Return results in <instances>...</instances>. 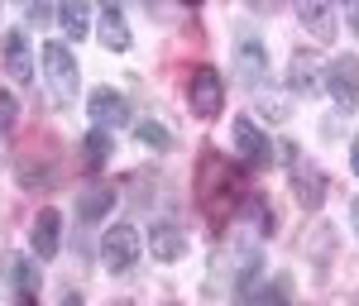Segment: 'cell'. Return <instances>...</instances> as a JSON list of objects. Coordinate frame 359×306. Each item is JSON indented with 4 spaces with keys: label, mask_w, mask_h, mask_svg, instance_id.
<instances>
[{
    "label": "cell",
    "mask_w": 359,
    "mask_h": 306,
    "mask_svg": "<svg viewBox=\"0 0 359 306\" xmlns=\"http://www.w3.org/2000/svg\"><path fill=\"white\" fill-rule=\"evenodd\" d=\"M77 77H82V72H77L72 48L57 43V39H48V43H43V91H48V101H53L57 111H67V106L77 101V91H82Z\"/></svg>",
    "instance_id": "obj_1"
},
{
    "label": "cell",
    "mask_w": 359,
    "mask_h": 306,
    "mask_svg": "<svg viewBox=\"0 0 359 306\" xmlns=\"http://www.w3.org/2000/svg\"><path fill=\"white\" fill-rule=\"evenodd\" d=\"M139 249H144V239H139V230L130 221H120L106 230V239H101V263L111 268V273H130L139 263Z\"/></svg>",
    "instance_id": "obj_2"
},
{
    "label": "cell",
    "mask_w": 359,
    "mask_h": 306,
    "mask_svg": "<svg viewBox=\"0 0 359 306\" xmlns=\"http://www.w3.org/2000/svg\"><path fill=\"white\" fill-rule=\"evenodd\" d=\"M326 91L340 111H355L359 106V53H335L326 62Z\"/></svg>",
    "instance_id": "obj_3"
},
{
    "label": "cell",
    "mask_w": 359,
    "mask_h": 306,
    "mask_svg": "<svg viewBox=\"0 0 359 306\" xmlns=\"http://www.w3.org/2000/svg\"><path fill=\"white\" fill-rule=\"evenodd\" d=\"M187 101H192V111L201 115V120H216L225 106V82L216 67H196L192 82H187Z\"/></svg>",
    "instance_id": "obj_4"
},
{
    "label": "cell",
    "mask_w": 359,
    "mask_h": 306,
    "mask_svg": "<svg viewBox=\"0 0 359 306\" xmlns=\"http://www.w3.org/2000/svg\"><path fill=\"white\" fill-rule=\"evenodd\" d=\"M287 86H292L297 96H316V91L326 86V62H321V53L297 48V53L287 57Z\"/></svg>",
    "instance_id": "obj_5"
},
{
    "label": "cell",
    "mask_w": 359,
    "mask_h": 306,
    "mask_svg": "<svg viewBox=\"0 0 359 306\" xmlns=\"http://www.w3.org/2000/svg\"><path fill=\"white\" fill-rule=\"evenodd\" d=\"M235 67H240V77H245L249 86H259L269 77V48H264L259 34H245V39L235 43Z\"/></svg>",
    "instance_id": "obj_6"
},
{
    "label": "cell",
    "mask_w": 359,
    "mask_h": 306,
    "mask_svg": "<svg viewBox=\"0 0 359 306\" xmlns=\"http://www.w3.org/2000/svg\"><path fill=\"white\" fill-rule=\"evenodd\" d=\"M0 57H5V72H10L15 82H29V77H34V53H29L25 29H10V34L0 39Z\"/></svg>",
    "instance_id": "obj_7"
},
{
    "label": "cell",
    "mask_w": 359,
    "mask_h": 306,
    "mask_svg": "<svg viewBox=\"0 0 359 306\" xmlns=\"http://www.w3.org/2000/svg\"><path fill=\"white\" fill-rule=\"evenodd\" d=\"M29 244L39 258H53L62 249V216H57L53 206H43L39 216H34V230H29Z\"/></svg>",
    "instance_id": "obj_8"
},
{
    "label": "cell",
    "mask_w": 359,
    "mask_h": 306,
    "mask_svg": "<svg viewBox=\"0 0 359 306\" xmlns=\"http://www.w3.org/2000/svg\"><path fill=\"white\" fill-rule=\"evenodd\" d=\"M91 120H96V130H106V125H130V101L111 91V86H96L91 91Z\"/></svg>",
    "instance_id": "obj_9"
},
{
    "label": "cell",
    "mask_w": 359,
    "mask_h": 306,
    "mask_svg": "<svg viewBox=\"0 0 359 306\" xmlns=\"http://www.w3.org/2000/svg\"><path fill=\"white\" fill-rule=\"evenodd\" d=\"M5 282H10V292H20V302L34 306V292H39V268L29 263L25 253H5Z\"/></svg>",
    "instance_id": "obj_10"
},
{
    "label": "cell",
    "mask_w": 359,
    "mask_h": 306,
    "mask_svg": "<svg viewBox=\"0 0 359 306\" xmlns=\"http://www.w3.org/2000/svg\"><path fill=\"white\" fill-rule=\"evenodd\" d=\"M292 192H297V201H302L306 211H316L326 201V172L311 163H292Z\"/></svg>",
    "instance_id": "obj_11"
},
{
    "label": "cell",
    "mask_w": 359,
    "mask_h": 306,
    "mask_svg": "<svg viewBox=\"0 0 359 306\" xmlns=\"http://www.w3.org/2000/svg\"><path fill=\"white\" fill-rule=\"evenodd\" d=\"M235 148H240V158H245L249 167H264V163H269V153H273V148H269V139L259 134V125H254V120H245V115L235 120Z\"/></svg>",
    "instance_id": "obj_12"
},
{
    "label": "cell",
    "mask_w": 359,
    "mask_h": 306,
    "mask_svg": "<svg viewBox=\"0 0 359 306\" xmlns=\"http://www.w3.org/2000/svg\"><path fill=\"white\" fill-rule=\"evenodd\" d=\"M149 253H154V258H158V263H168V258H182V253H187V235H182V230H177V225H154V230H149Z\"/></svg>",
    "instance_id": "obj_13"
},
{
    "label": "cell",
    "mask_w": 359,
    "mask_h": 306,
    "mask_svg": "<svg viewBox=\"0 0 359 306\" xmlns=\"http://www.w3.org/2000/svg\"><path fill=\"white\" fill-rule=\"evenodd\" d=\"M96 34H101V43H106L111 53H125V48H130V29H125V15H120L115 5H106V10L96 15Z\"/></svg>",
    "instance_id": "obj_14"
},
{
    "label": "cell",
    "mask_w": 359,
    "mask_h": 306,
    "mask_svg": "<svg viewBox=\"0 0 359 306\" xmlns=\"http://www.w3.org/2000/svg\"><path fill=\"white\" fill-rule=\"evenodd\" d=\"M297 20H302L316 39H331L335 34V10L326 0H302V5H297Z\"/></svg>",
    "instance_id": "obj_15"
},
{
    "label": "cell",
    "mask_w": 359,
    "mask_h": 306,
    "mask_svg": "<svg viewBox=\"0 0 359 306\" xmlns=\"http://www.w3.org/2000/svg\"><path fill=\"white\" fill-rule=\"evenodd\" d=\"M111 206H115L111 187H86V192H77V216H82V221H101Z\"/></svg>",
    "instance_id": "obj_16"
},
{
    "label": "cell",
    "mask_w": 359,
    "mask_h": 306,
    "mask_svg": "<svg viewBox=\"0 0 359 306\" xmlns=\"http://www.w3.org/2000/svg\"><path fill=\"white\" fill-rule=\"evenodd\" d=\"M106 158H111V134H106V130H86V139H82V163H86V167H106Z\"/></svg>",
    "instance_id": "obj_17"
},
{
    "label": "cell",
    "mask_w": 359,
    "mask_h": 306,
    "mask_svg": "<svg viewBox=\"0 0 359 306\" xmlns=\"http://www.w3.org/2000/svg\"><path fill=\"white\" fill-rule=\"evenodd\" d=\"M287 297H292V278H273L264 292H249L245 306H283Z\"/></svg>",
    "instance_id": "obj_18"
},
{
    "label": "cell",
    "mask_w": 359,
    "mask_h": 306,
    "mask_svg": "<svg viewBox=\"0 0 359 306\" xmlns=\"http://www.w3.org/2000/svg\"><path fill=\"white\" fill-rule=\"evenodd\" d=\"M57 20L67 29V39H86V29H91V15H86V5H77V0H67V5L57 10Z\"/></svg>",
    "instance_id": "obj_19"
},
{
    "label": "cell",
    "mask_w": 359,
    "mask_h": 306,
    "mask_svg": "<svg viewBox=\"0 0 359 306\" xmlns=\"http://www.w3.org/2000/svg\"><path fill=\"white\" fill-rule=\"evenodd\" d=\"M135 134H139L144 144H154V148H168V130H158L154 120H139V125H135Z\"/></svg>",
    "instance_id": "obj_20"
},
{
    "label": "cell",
    "mask_w": 359,
    "mask_h": 306,
    "mask_svg": "<svg viewBox=\"0 0 359 306\" xmlns=\"http://www.w3.org/2000/svg\"><path fill=\"white\" fill-rule=\"evenodd\" d=\"M15 115H20V106H15V91H0V139L10 134V125H15Z\"/></svg>",
    "instance_id": "obj_21"
},
{
    "label": "cell",
    "mask_w": 359,
    "mask_h": 306,
    "mask_svg": "<svg viewBox=\"0 0 359 306\" xmlns=\"http://www.w3.org/2000/svg\"><path fill=\"white\" fill-rule=\"evenodd\" d=\"M350 167H355V177H359V134H355V144H350Z\"/></svg>",
    "instance_id": "obj_22"
},
{
    "label": "cell",
    "mask_w": 359,
    "mask_h": 306,
    "mask_svg": "<svg viewBox=\"0 0 359 306\" xmlns=\"http://www.w3.org/2000/svg\"><path fill=\"white\" fill-rule=\"evenodd\" d=\"M350 29L359 34V5H350Z\"/></svg>",
    "instance_id": "obj_23"
},
{
    "label": "cell",
    "mask_w": 359,
    "mask_h": 306,
    "mask_svg": "<svg viewBox=\"0 0 359 306\" xmlns=\"http://www.w3.org/2000/svg\"><path fill=\"white\" fill-rule=\"evenodd\" d=\"M62 306H82V297H77V292H67V297H62Z\"/></svg>",
    "instance_id": "obj_24"
},
{
    "label": "cell",
    "mask_w": 359,
    "mask_h": 306,
    "mask_svg": "<svg viewBox=\"0 0 359 306\" xmlns=\"http://www.w3.org/2000/svg\"><path fill=\"white\" fill-rule=\"evenodd\" d=\"M350 216H355V230H359V201H355V206H350Z\"/></svg>",
    "instance_id": "obj_25"
},
{
    "label": "cell",
    "mask_w": 359,
    "mask_h": 306,
    "mask_svg": "<svg viewBox=\"0 0 359 306\" xmlns=\"http://www.w3.org/2000/svg\"><path fill=\"white\" fill-rule=\"evenodd\" d=\"M111 306H135V302H111Z\"/></svg>",
    "instance_id": "obj_26"
},
{
    "label": "cell",
    "mask_w": 359,
    "mask_h": 306,
    "mask_svg": "<svg viewBox=\"0 0 359 306\" xmlns=\"http://www.w3.org/2000/svg\"><path fill=\"white\" fill-rule=\"evenodd\" d=\"M168 306H172V302H168Z\"/></svg>",
    "instance_id": "obj_27"
}]
</instances>
